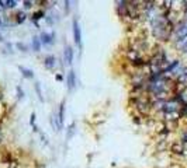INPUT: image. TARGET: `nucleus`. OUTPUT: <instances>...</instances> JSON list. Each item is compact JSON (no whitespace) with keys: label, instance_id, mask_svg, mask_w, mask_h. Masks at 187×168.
Masks as SVG:
<instances>
[{"label":"nucleus","instance_id":"obj_13","mask_svg":"<svg viewBox=\"0 0 187 168\" xmlns=\"http://www.w3.org/2000/svg\"><path fill=\"white\" fill-rule=\"evenodd\" d=\"M33 49H34L35 52H39V50H41V41H39L38 37H34V38H33Z\"/></svg>","mask_w":187,"mask_h":168},{"label":"nucleus","instance_id":"obj_28","mask_svg":"<svg viewBox=\"0 0 187 168\" xmlns=\"http://www.w3.org/2000/svg\"><path fill=\"white\" fill-rule=\"evenodd\" d=\"M0 9H4V6H3V1H0Z\"/></svg>","mask_w":187,"mask_h":168},{"label":"nucleus","instance_id":"obj_6","mask_svg":"<svg viewBox=\"0 0 187 168\" xmlns=\"http://www.w3.org/2000/svg\"><path fill=\"white\" fill-rule=\"evenodd\" d=\"M64 58H65V62L68 64H72L73 63V49L72 46H65V52H64Z\"/></svg>","mask_w":187,"mask_h":168},{"label":"nucleus","instance_id":"obj_15","mask_svg":"<svg viewBox=\"0 0 187 168\" xmlns=\"http://www.w3.org/2000/svg\"><path fill=\"white\" fill-rule=\"evenodd\" d=\"M44 15H45V14H44V11H42V10H38V11H35L34 14H33V21H34V23H35V25H38V24H37V21H38L39 18H42Z\"/></svg>","mask_w":187,"mask_h":168},{"label":"nucleus","instance_id":"obj_2","mask_svg":"<svg viewBox=\"0 0 187 168\" xmlns=\"http://www.w3.org/2000/svg\"><path fill=\"white\" fill-rule=\"evenodd\" d=\"M179 108H180V102H179L177 98L165 101V107H163L165 114H169V112H179Z\"/></svg>","mask_w":187,"mask_h":168},{"label":"nucleus","instance_id":"obj_23","mask_svg":"<svg viewBox=\"0 0 187 168\" xmlns=\"http://www.w3.org/2000/svg\"><path fill=\"white\" fill-rule=\"evenodd\" d=\"M23 4H24L25 9H31V7H33V1H24Z\"/></svg>","mask_w":187,"mask_h":168},{"label":"nucleus","instance_id":"obj_5","mask_svg":"<svg viewBox=\"0 0 187 168\" xmlns=\"http://www.w3.org/2000/svg\"><path fill=\"white\" fill-rule=\"evenodd\" d=\"M54 38H55V35L48 34V32H42V34L39 35V41H41V44H44V45L54 44Z\"/></svg>","mask_w":187,"mask_h":168},{"label":"nucleus","instance_id":"obj_26","mask_svg":"<svg viewBox=\"0 0 187 168\" xmlns=\"http://www.w3.org/2000/svg\"><path fill=\"white\" fill-rule=\"evenodd\" d=\"M1 101H3V91L0 90V102H1Z\"/></svg>","mask_w":187,"mask_h":168},{"label":"nucleus","instance_id":"obj_10","mask_svg":"<svg viewBox=\"0 0 187 168\" xmlns=\"http://www.w3.org/2000/svg\"><path fill=\"white\" fill-rule=\"evenodd\" d=\"M170 150H172V153H174V154H183L184 153V144H183L182 142H176V143L172 144Z\"/></svg>","mask_w":187,"mask_h":168},{"label":"nucleus","instance_id":"obj_22","mask_svg":"<svg viewBox=\"0 0 187 168\" xmlns=\"http://www.w3.org/2000/svg\"><path fill=\"white\" fill-rule=\"evenodd\" d=\"M182 143L183 144L187 143V132H183V134H182Z\"/></svg>","mask_w":187,"mask_h":168},{"label":"nucleus","instance_id":"obj_20","mask_svg":"<svg viewBox=\"0 0 187 168\" xmlns=\"http://www.w3.org/2000/svg\"><path fill=\"white\" fill-rule=\"evenodd\" d=\"M17 48H18L20 50H23V52H27V46H25L24 44H21V42H18V44H17Z\"/></svg>","mask_w":187,"mask_h":168},{"label":"nucleus","instance_id":"obj_16","mask_svg":"<svg viewBox=\"0 0 187 168\" xmlns=\"http://www.w3.org/2000/svg\"><path fill=\"white\" fill-rule=\"evenodd\" d=\"M16 17H17L16 23H17V24H21V23L25 21V17H27V15H25V13H23V11H18V13L16 14Z\"/></svg>","mask_w":187,"mask_h":168},{"label":"nucleus","instance_id":"obj_17","mask_svg":"<svg viewBox=\"0 0 187 168\" xmlns=\"http://www.w3.org/2000/svg\"><path fill=\"white\" fill-rule=\"evenodd\" d=\"M35 91H37V95H38L39 101H44V97H42V91H41V85H39V83H35Z\"/></svg>","mask_w":187,"mask_h":168},{"label":"nucleus","instance_id":"obj_21","mask_svg":"<svg viewBox=\"0 0 187 168\" xmlns=\"http://www.w3.org/2000/svg\"><path fill=\"white\" fill-rule=\"evenodd\" d=\"M17 97H18V98H23V97H24V93H23V90L20 88V87H17Z\"/></svg>","mask_w":187,"mask_h":168},{"label":"nucleus","instance_id":"obj_27","mask_svg":"<svg viewBox=\"0 0 187 168\" xmlns=\"http://www.w3.org/2000/svg\"><path fill=\"white\" fill-rule=\"evenodd\" d=\"M183 74H184V76H186V77H187V67H186V69H184V70H183Z\"/></svg>","mask_w":187,"mask_h":168},{"label":"nucleus","instance_id":"obj_3","mask_svg":"<svg viewBox=\"0 0 187 168\" xmlns=\"http://www.w3.org/2000/svg\"><path fill=\"white\" fill-rule=\"evenodd\" d=\"M73 39L76 45H82V32H80V27H79L78 20H73Z\"/></svg>","mask_w":187,"mask_h":168},{"label":"nucleus","instance_id":"obj_29","mask_svg":"<svg viewBox=\"0 0 187 168\" xmlns=\"http://www.w3.org/2000/svg\"><path fill=\"white\" fill-rule=\"evenodd\" d=\"M1 41H3V37H1V34H0V42H1Z\"/></svg>","mask_w":187,"mask_h":168},{"label":"nucleus","instance_id":"obj_11","mask_svg":"<svg viewBox=\"0 0 187 168\" xmlns=\"http://www.w3.org/2000/svg\"><path fill=\"white\" fill-rule=\"evenodd\" d=\"M180 116H182L180 112H169V114H165V118H166L167 122H176Z\"/></svg>","mask_w":187,"mask_h":168},{"label":"nucleus","instance_id":"obj_12","mask_svg":"<svg viewBox=\"0 0 187 168\" xmlns=\"http://www.w3.org/2000/svg\"><path fill=\"white\" fill-rule=\"evenodd\" d=\"M18 70H20V73L23 74L25 79H33V77H34V73H33V70L25 69V67H23V66H18Z\"/></svg>","mask_w":187,"mask_h":168},{"label":"nucleus","instance_id":"obj_9","mask_svg":"<svg viewBox=\"0 0 187 168\" xmlns=\"http://www.w3.org/2000/svg\"><path fill=\"white\" fill-rule=\"evenodd\" d=\"M177 99H179L180 104H183L184 107H187V87H183V88L179 91Z\"/></svg>","mask_w":187,"mask_h":168},{"label":"nucleus","instance_id":"obj_14","mask_svg":"<svg viewBox=\"0 0 187 168\" xmlns=\"http://www.w3.org/2000/svg\"><path fill=\"white\" fill-rule=\"evenodd\" d=\"M64 116H65V102L61 104L59 107V112H58V118H59V122L64 125Z\"/></svg>","mask_w":187,"mask_h":168},{"label":"nucleus","instance_id":"obj_8","mask_svg":"<svg viewBox=\"0 0 187 168\" xmlns=\"http://www.w3.org/2000/svg\"><path fill=\"white\" fill-rule=\"evenodd\" d=\"M51 125H52L54 130H56V132H59V130L62 129V126H64V125L59 122V118H58V115H56V114L51 115Z\"/></svg>","mask_w":187,"mask_h":168},{"label":"nucleus","instance_id":"obj_4","mask_svg":"<svg viewBox=\"0 0 187 168\" xmlns=\"http://www.w3.org/2000/svg\"><path fill=\"white\" fill-rule=\"evenodd\" d=\"M66 84H68L69 90H73L76 87V74H75L73 70H70L66 76Z\"/></svg>","mask_w":187,"mask_h":168},{"label":"nucleus","instance_id":"obj_19","mask_svg":"<svg viewBox=\"0 0 187 168\" xmlns=\"http://www.w3.org/2000/svg\"><path fill=\"white\" fill-rule=\"evenodd\" d=\"M73 133H75V123H72L70 126H69V129H68V136H66V137L70 139L72 136H73Z\"/></svg>","mask_w":187,"mask_h":168},{"label":"nucleus","instance_id":"obj_7","mask_svg":"<svg viewBox=\"0 0 187 168\" xmlns=\"http://www.w3.org/2000/svg\"><path fill=\"white\" fill-rule=\"evenodd\" d=\"M55 64H56V58H55L54 55H48V56H45L44 59V66L47 69H54Z\"/></svg>","mask_w":187,"mask_h":168},{"label":"nucleus","instance_id":"obj_18","mask_svg":"<svg viewBox=\"0 0 187 168\" xmlns=\"http://www.w3.org/2000/svg\"><path fill=\"white\" fill-rule=\"evenodd\" d=\"M16 3L14 0H9V1H3V6H4V9H14L16 7Z\"/></svg>","mask_w":187,"mask_h":168},{"label":"nucleus","instance_id":"obj_1","mask_svg":"<svg viewBox=\"0 0 187 168\" xmlns=\"http://www.w3.org/2000/svg\"><path fill=\"white\" fill-rule=\"evenodd\" d=\"M174 34H176V38L179 42H182L183 39H186L187 38V18L186 20L180 21L179 24L176 25V28H174Z\"/></svg>","mask_w":187,"mask_h":168},{"label":"nucleus","instance_id":"obj_24","mask_svg":"<svg viewBox=\"0 0 187 168\" xmlns=\"http://www.w3.org/2000/svg\"><path fill=\"white\" fill-rule=\"evenodd\" d=\"M30 118H31V119H30V123L34 125V123H35V114H34V112L31 114V116H30Z\"/></svg>","mask_w":187,"mask_h":168},{"label":"nucleus","instance_id":"obj_30","mask_svg":"<svg viewBox=\"0 0 187 168\" xmlns=\"http://www.w3.org/2000/svg\"><path fill=\"white\" fill-rule=\"evenodd\" d=\"M0 25H1V18H0Z\"/></svg>","mask_w":187,"mask_h":168},{"label":"nucleus","instance_id":"obj_25","mask_svg":"<svg viewBox=\"0 0 187 168\" xmlns=\"http://www.w3.org/2000/svg\"><path fill=\"white\" fill-rule=\"evenodd\" d=\"M182 50L184 52V53H187V41H186V42H183V45H182Z\"/></svg>","mask_w":187,"mask_h":168}]
</instances>
